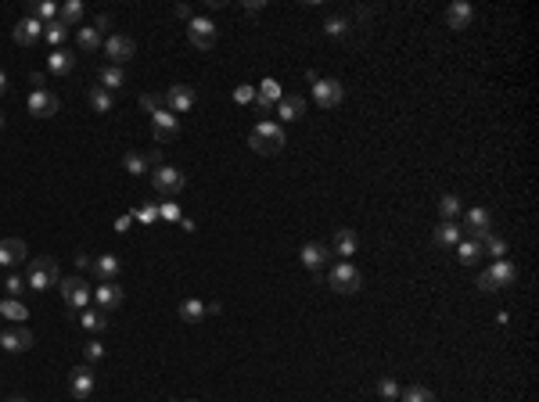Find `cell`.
<instances>
[{
	"label": "cell",
	"mask_w": 539,
	"mask_h": 402,
	"mask_svg": "<svg viewBox=\"0 0 539 402\" xmlns=\"http://www.w3.org/2000/svg\"><path fill=\"white\" fill-rule=\"evenodd\" d=\"M58 291H61V299H65V305H69L72 312H83V309H87V305H90V294H94L83 277H61Z\"/></svg>",
	"instance_id": "obj_7"
},
{
	"label": "cell",
	"mask_w": 539,
	"mask_h": 402,
	"mask_svg": "<svg viewBox=\"0 0 539 402\" xmlns=\"http://www.w3.org/2000/svg\"><path fill=\"white\" fill-rule=\"evenodd\" d=\"M356 248H360L356 230H349V226L335 230V241H331V251H335L338 259H352V256H356Z\"/></svg>",
	"instance_id": "obj_21"
},
{
	"label": "cell",
	"mask_w": 539,
	"mask_h": 402,
	"mask_svg": "<svg viewBox=\"0 0 539 402\" xmlns=\"http://www.w3.org/2000/svg\"><path fill=\"white\" fill-rule=\"evenodd\" d=\"M133 219L144 223V226H151L158 219V205H144V208H133Z\"/></svg>",
	"instance_id": "obj_45"
},
{
	"label": "cell",
	"mask_w": 539,
	"mask_h": 402,
	"mask_svg": "<svg viewBox=\"0 0 539 402\" xmlns=\"http://www.w3.org/2000/svg\"><path fill=\"white\" fill-rule=\"evenodd\" d=\"M130 219H133V216H122V219L115 223V230H119V234H126V226H130Z\"/></svg>",
	"instance_id": "obj_53"
},
{
	"label": "cell",
	"mask_w": 539,
	"mask_h": 402,
	"mask_svg": "<svg viewBox=\"0 0 539 402\" xmlns=\"http://www.w3.org/2000/svg\"><path fill=\"white\" fill-rule=\"evenodd\" d=\"M79 327L83 330H94V334H101V330H105L108 327V312H101V309H83V316H79Z\"/></svg>",
	"instance_id": "obj_30"
},
{
	"label": "cell",
	"mask_w": 539,
	"mask_h": 402,
	"mask_svg": "<svg viewBox=\"0 0 539 402\" xmlns=\"http://www.w3.org/2000/svg\"><path fill=\"white\" fill-rule=\"evenodd\" d=\"M26 104H29V115H36V119H54L61 112V101L51 90H33Z\"/></svg>",
	"instance_id": "obj_11"
},
{
	"label": "cell",
	"mask_w": 539,
	"mask_h": 402,
	"mask_svg": "<svg viewBox=\"0 0 539 402\" xmlns=\"http://www.w3.org/2000/svg\"><path fill=\"white\" fill-rule=\"evenodd\" d=\"M97 83H101L108 94H119L122 87H126V72H122V65H105V69L97 72Z\"/></svg>",
	"instance_id": "obj_26"
},
{
	"label": "cell",
	"mask_w": 539,
	"mask_h": 402,
	"mask_svg": "<svg viewBox=\"0 0 539 402\" xmlns=\"http://www.w3.org/2000/svg\"><path fill=\"white\" fill-rule=\"evenodd\" d=\"M83 355H87V367H90V363H97V359L105 355V345H101V342H87V345H83Z\"/></svg>",
	"instance_id": "obj_47"
},
{
	"label": "cell",
	"mask_w": 539,
	"mask_h": 402,
	"mask_svg": "<svg viewBox=\"0 0 539 402\" xmlns=\"http://www.w3.org/2000/svg\"><path fill=\"white\" fill-rule=\"evenodd\" d=\"M162 94H140V108L148 112V115H155V112H162Z\"/></svg>",
	"instance_id": "obj_46"
},
{
	"label": "cell",
	"mask_w": 539,
	"mask_h": 402,
	"mask_svg": "<svg viewBox=\"0 0 539 402\" xmlns=\"http://www.w3.org/2000/svg\"><path fill=\"white\" fill-rule=\"evenodd\" d=\"M151 137H155L158 144H169L173 137H180V119H176L169 108L155 112V115H151Z\"/></svg>",
	"instance_id": "obj_9"
},
{
	"label": "cell",
	"mask_w": 539,
	"mask_h": 402,
	"mask_svg": "<svg viewBox=\"0 0 539 402\" xmlns=\"http://www.w3.org/2000/svg\"><path fill=\"white\" fill-rule=\"evenodd\" d=\"M26 262V241L22 237H0V266H22Z\"/></svg>",
	"instance_id": "obj_16"
},
{
	"label": "cell",
	"mask_w": 539,
	"mask_h": 402,
	"mask_svg": "<svg viewBox=\"0 0 539 402\" xmlns=\"http://www.w3.org/2000/svg\"><path fill=\"white\" fill-rule=\"evenodd\" d=\"M94 385H97V377H94V370L83 363V367H76V370H69V395L72 399H90L94 395Z\"/></svg>",
	"instance_id": "obj_10"
},
{
	"label": "cell",
	"mask_w": 539,
	"mask_h": 402,
	"mask_svg": "<svg viewBox=\"0 0 539 402\" xmlns=\"http://www.w3.org/2000/svg\"><path fill=\"white\" fill-rule=\"evenodd\" d=\"M188 40L198 51H209L216 44V22H213V18H205V15H194L188 22Z\"/></svg>",
	"instance_id": "obj_8"
},
{
	"label": "cell",
	"mask_w": 539,
	"mask_h": 402,
	"mask_svg": "<svg viewBox=\"0 0 539 402\" xmlns=\"http://www.w3.org/2000/svg\"><path fill=\"white\" fill-rule=\"evenodd\" d=\"M158 219H165V223H180L183 216H180V208H176V201L173 198H165V201H158Z\"/></svg>",
	"instance_id": "obj_44"
},
{
	"label": "cell",
	"mask_w": 539,
	"mask_h": 402,
	"mask_svg": "<svg viewBox=\"0 0 539 402\" xmlns=\"http://www.w3.org/2000/svg\"><path fill=\"white\" fill-rule=\"evenodd\" d=\"M176 402H198V399H176Z\"/></svg>",
	"instance_id": "obj_57"
},
{
	"label": "cell",
	"mask_w": 539,
	"mask_h": 402,
	"mask_svg": "<svg viewBox=\"0 0 539 402\" xmlns=\"http://www.w3.org/2000/svg\"><path fill=\"white\" fill-rule=\"evenodd\" d=\"M119 269H122V262H119L115 256H97V259L90 262V273H94L101 284H105V280H115Z\"/></svg>",
	"instance_id": "obj_25"
},
{
	"label": "cell",
	"mask_w": 539,
	"mask_h": 402,
	"mask_svg": "<svg viewBox=\"0 0 539 402\" xmlns=\"http://www.w3.org/2000/svg\"><path fill=\"white\" fill-rule=\"evenodd\" d=\"M122 169H126L130 176H144L151 169V162H148L144 151H126V155H122Z\"/></svg>",
	"instance_id": "obj_33"
},
{
	"label": "cell",
	"mask_w": 539,
	"mask_h": 402,
	"mask_svg": "<svg viewBox=\"0 0 539 402\" xmlns=\"http://www.w3.org/2000/svg\"><path fill=\"white\" fill-rule=\"evenodd\" d=\"M399 402H435V392L428 385H410L399 392Z\"/></svg>",
	"instance_id": "obj_36"
},
{
	"label": "cell",
	"mask_w": 539,
	"mask_h": 402,
	"mask_svg": "<svg viewBox=\"0 0 539 402\" xmlns=\"http://www.w3.org/2000/svg\"><path fill=\"white\" fill-rule=\"evenodd\" d=\"M76 44L90 54V51H97V47H105V40H101V33H97L94 26H79V29H76Z\"/></svg>",
	"instance_id": "obj_34"
},
{
	"label": "cell",
	"mask_w": 539,
	"mask_h": 402,
	"mask_svg": "<svg viewBox=\"0 0 539 402\" xmlns=\"http://www.w3.org/2000/svg\"><path fill=\"white\" fill-rule=\"evenodd\" d=\"M299 259H302V266H306L309 273H320L324 262L331 259V248H327V244H317V241H306L302 251H299Z\"/></svg>",
	"instance_id": "obj_17"
},
{
	"label": "cell",
	"mask_w": 539,
	"mask_h": 402,
	"mask_svg": "<svg viewBox=\"0 0 539 402\" xmlns=\"http://www.w3.org/2000/svg\"><path fill=\"white\" fill-rule=\"evenodd\" d=\"M26 284H29L33 291H51V287H58V284H61V269H58V262H54L51 256L33 259L29 269H26Z\"/></svg>",
	"instance_id": "obj_2"
},
{
	"label": "cell",
	"mask_w": 539,
	"mask_h": 402,
	"mask_svg": "<svg viewBox=\"0 0 539 402\" xmlns=\"http://www.w3.org/2000/svg\"><path fill=\"white\" fill-rule=\"evenodd\" d=\"M47 69H51L54 76H69V72L76 69V54H72V51H65V47L51 51V54H47Z\"/></svg>",
	"instance_id": "obj_27"
},
{
	"label": "cell",
	"mask_w": 539,
	"mask_h": 402,
	"mask_svg": "<svg viewBox=\"0 0 539 402\" xmlns=\"http://www.w3.org/2000/svg\"><path fill=\"white\" fill-rule=\"evenodd\" d=\"M471 18H474V8L467 4V0H453V4L446 8V26L457 29V33L471 26Z\"/></svg>",
	"instance_id": "obj_23"
},
{
	"label": "cell",
	"mask_w": 539,
	"mask_h": 402,
	"mask_svg": "<svg viewBox=\"0 0 539 402\" xmlns=\"http://www.w3.org/2000/svg\"><path fill=\"white\" fill-rule=\"evenodd\" d=\"M248 147H252L256 155H277L281 147H284V126L281 122H256V130L248 133Z\"/></svg>",
	"instance_id": "obj_1"
},
{
	"label": "cell",
	"mask_w": 539,
	"mask_h": 402,
	"mask_svg": "<svg viewBox=\"0 0 539 402\" xmlns=\"http://www.w3.org/2000/svg\"><path fill=\"white\" fill-rule=\"evenodd\" d=\"M517 280V266L511 262V259H496L482 277H479V291H486V294H492V291H500V287H511Z\"/></svg>",
	"instance_id": "obj_3"
},
{
	"label": "cell",
	"mask_w": 539,
	"mask_h": 402,
	"mask_svg": "<svg viewBox=\"0 0 539 402\" xmlns=\"http://www.w3.org/2000/svg\"><path fill=\"white\" fill-rule=\"evenodd\" d=\"M58 22L69 26V29L79 26V22H83V0H65V4L58 8Z\"/></svg>",
	"instance_id": "obj_31"
},
{
	"label": "cell",
	"mask_w": 539,
	"mask_h": 402,
	"mask_svg": "<svg viewBox=\"0 0 539 402\" xmlns=\"http://www.w3.org/2000/svg\"><path fill=\"white\" fill-rule=\"evenodd\" d=\"M94 299H97V309H101V312H112V309L122 305V287H119L115 280H105V284L94 287Z\"/></svg>",
	"instance_id": "obj_20"
},
{
	"label": "cell",
	"mask_w": 539,
	"mask_h": 402,
	"mask_svg": "<svg viewBox=\"0 0 539 402\" xmlns=\"http://www.w3.org/2000/svg\"><path fill=\"white\" fill-rule=\"evenodd\" d=\"M457 259H461V266H474V262H479L482 259V241H457Z\"/></svg>",
	"instance_id": "obj_32"
},
{
	"label": "cell",
	"mask_w": 539,
	"mask_h": 402,
	"mask_svg": "<svg viewBox=\"0 0 539 402\" xmlns=\"http://www.w3.org/2000/svg\"><path fill=\"white\" fill-rule=\"evenodd\" d=\"M349 29H352V22H349L345 15H331L327 22H324V36H331V40H345Z\"/></svg>",
	"instance_id": "obj_35"
},
{
	"label": "cell",
	"mask_w": 539,
	"mask_h": 402,
	"mask_svg": "<svg viewBox=\"0 0 539 402\" xmlns=\"http://www.w3.org/2000/svg\"><path fill=\"white\" fill-rule=\"evenodd\" d=\"M306 79L313 83V101L320 104V108H338V104L345 101V87L338 79H324V76H317V72H306Z\"/></svg>",
	"instance_id": "obj_4"
},
{
	"label": "cell",
	"mask_w": 539,
	"mask_h": 402,
	"mask_svg": "<svg viewBox=\"0 0 539 402\" xmlns=\"http://www.w3.org/2000/svg\"><path fill=\"white\" fill-rule=\"evenodd\" d=\"M11 36H15V44H18V47H33L36 40L44 36V22H40V18H33V15H26L22 22L15 26V33H11Z\"/></svg>",
	"instance_id": "obj_18"
},
{
	"label": "cell",
	"mask_w": 539,
	"mask_h": 402,
	"mask_svg": "<svg viewBox=\"0 0 539 402\" xmlns=\"http://www.w3.org/2000/svg\"><path fill=\"white\" fill-rule=\"evenodd\" d=\"M0 316H8V320H15V324H22L26 316H29V309L18 302V299H8V302H0Z\"/></svg>",
	"instance_id": "obj_38"
},
{
	"label": "cell",
	"mask_w": 539,
	"mask_h": 402,
	"mask_svg": "<svg viewBox=\"0 0 539 402\" xmlns=\"http://www.w3.org/2000/svg\"><path fill=\"white\" fill-rule=\"evenodd\" d=\"M234 101H238V104H252V101H256V87H248V83L234 87Z\"/></svg>",
	"instance_id": "obj_48"
},
{
	"label": "cell",
	"mask_w": 539,
	"mask_h": 402,
	"mask_svg": "<svg viewBox=\"0 0 539 402\" xmlns=\"http://www.w3.org/2000/svg\"><path fill=\"white\" fill-rule=\"evenodd\" d=\"M399 392H403V388H399L396 377H381V380H378V395H381L385 402H399Z\"/></svg>",
	"instance_id": "obj_40"
},
{
	"label": "cell",
	"mask_w": 539,
	"mask_h": 402,
	"mask_svg": "<svg viewBox=\"0 0 539 402\" xmlns=\"http://www.w3.org/2000/svg\"><path fill=\"white\" fill-rule=\"evenodd\" d=\"M8 402H29V399H26V395H11Z\"/></svg>",
	"instance_id": "obj_56"
},
{
	"label": "cell",
	"mask_w": 539,
	"mask_h": 402,
	"mask_svg": "<svg viewBox=\"0 0 539 402\" xmlns=\"http://www.w3.org/2000/svg\"><path fill=\"white\" fill-rule=\"evenodd\" d=\"M8 94V76H4V69H0V97Z\"/></svg>",
	"instance_id": "obj_55"
},
{
	"label": "cell",
	"mask_w": 539,
	"mask_h": 402,
	"mask_svg": "<svg viewBox=\"0 0 539 402\" xmlns=\"http://www.w3.org/2000/svg\"><path fill=\"white\" fill-rule=\"evenodd\" d=\"M4 291L11 294V299H18V294H26L29 284H26V273H11V277L4 280Z\"/></svg>",
	"instance_id": "obj_42"
},
{
	"label": "cell",
	"mask_w": 539,
	"mask_h": 402,
	"mask_svg": "<svg viewBox=\"0 0 539 402\" xmlns=\"http://www.w3.org/2000/svg\"><path fill=\"white\" fill-rule=\"evenodd\" d=\"M464 230L471 234V241H486L492 234V216H489V208H471L467 219H464Z\"/></svg>",
	"instance_id": "obj_14"
},
{
	"label": "cell",
	"mask_w": 539,
	"mask_h": 402,
	"mask_svg": "<svg viewBox=\"0 0 539 402\" xmlns=\"http://www.w3.org/2000/svg\"><path fill=\"white\" fill-rule=\"evenodd\" d=\"M173 15H176V18H183V22H191V18H194V11H191L188 4H176V8H173Z\"/></svg>",
	"instance_id": "obj_49"
},
{
	"label": "cell",
	"mask_w": 539,
	"mask_h": 402,
	"mask_svg": "<svg viewBox=\"0 0 539 402\" xmlns=\"http://www.w3.org/2000/svg\"><path fill=\"white\" fill-rule=\"evenodd\" d=\"M302 115H306V97L284 94V97L277 101V119H281V122H299Z\"/></svg>",
	"instance_id": "obj_22"
},
{
	"label": "cell",
	"mask_w": 539,
	"mask_h": 402,
	"mask_svg": "<svg viewBox=\"0 0 539 402\" xmlns=\"http://www.w3.org/2000/svg\"><path fill=\"white\" fill-rule=\"evenodd\" d=\"M327 284H331V291H338V294H356L360 284H363V277H360V269L352 266V262H338V266H331Z\"/></svg>",
	"instance_id": "obj_6"
},
{
	"label": "cell",
	"mask_w": 539,
	"mask_h": 402,
	"mask_svg": "<svg viewBox=\"0 0 539 402\" xmlns=\"http://www.w3.org/2000/svg\"><path fill=\"white\" fill-rule=\"evenodd\" d=\"M482 251H489L492 259H504V256H507V241H504L500 234H489V237L482 241Z\"/></svg>",
	"instance_id": "obj_41"
},
{
	"label": "cell",
	"mask_w": 539,
	"mask_h": 402,
	"mask_svg": "<svg viewBox=\"0 0 539 402\" xmlns=\"http://www.w3.org/2000/svg\"><path fill=\"white\" fill-rule=\"evenodd\" d=\"M263 8H266L263 0H259V4H256V0H252V4H244V11H248V15H256V11H263Z\"/></svg>",
	"instance_id": "obj_54"
},
{
	"label": "cell",
	"mask_w": 539,
	"mask_h": 402,
	"mask_svg": "<svg viewBox=\"0 0 539 402\" xmlns=\"http://www.w3.org/2000/svg\"><path fill=\"white\" fill-rule=\"evenodd\" d=\"M439 216L442 219H457L461 216V198L457 194H442L439 198Z\"/></svg>",
	"instance_id": "obj_39"
},
{
	"label": "cell",
	"mask_w": 539,
	"mask_h": 402,
	"mask_svg": "<svg viewBox=\"0 0 539 402\" xmlns=\"http://www.w3.org/2000/svg\"><path fill=\"white\" fill-rule=\"evenodd\" d=\"M0 130H4V115H0Z\"/></svg>",
	"instance_id": "obj_58"
},
{
	"label": "cell",
	"mask_w": 539,
	"mask_h": 402,
	"mask_svg": "<svg viewBox=\"0 0 539 402\" xmlns=\"http://www.w3.org/2000/svg\"><path fill=\"white\" fill-rule=\"evenodd\" d=\"M29 15H33V18H47V22H54V18H58V4H54V0H40V4L29 8Z\"/></svg>",
	"instance_id": "obj_43"
},
{
	"label": "cell",
	"mask_w": 539,
	"mask_h": 402,
	"mask_svg": "<svg viewBox=\"0 0 539 402\" xmlns=\"http://www.w3.org/2000/svg\"><path fill=\"white\" fill-rule=\"evenodd\" d=\"M431 241H435V248H457V241H461V223H457V219H442L439 226L431 230Z\"/></svg>",
	"instance_id": "obj_24"
},
{
	"label": "cell",
	"mask_w": 539,
	"mask_h": 402,
	"mask_svg": "<svg viewBox=\"0 0 539 402\" xmlns=\"http://www.w3.org/2000/svg\"><path fill=\"white\" fill-rule=\"evenodd\" d=\"M162 97H165V104H169V112H191L194 101H198L194 87H188V83H173Z\"/></svg>",
	"instance_id": "obj_12"
},
{
	"label": "cell",
	"mask_w": 539,
	"mask_h": 402,
	"mask_svg": "<svg viewBox=\"0 0 539 402\" xmlns=\"http://www.w3.org/2000/svg\"><path fill=\"white\" fill-rule=\"evenodd\" d=\"M87 101H90V108H94L97 115H108V112L115 108V94H108L105 87H90Z\"/></svg>",
	"instance_id": "obj_29"
},
{
	"label": "cell",
	"mask_w": 539,
	"mask_h": 402,
	"mask_svg": "<svg viewBox=\"0 0 539 402\" xmlns=\"http://www.w3.org/2000/svg\"><path fill=\"white\" fill-rule=\"evenodd\" d=\"M0 349H4V352H26V349H33V330L29 327L0 330Z\"/></svg>",
	"instance_id": "obj_19"
},
{
	"label": "cell",
	"mask_w": 539,
	"mask_h": 402,
	"mask_svg": "<svg viewBox=\"0 0 539 402\" xmlns=\"http://www.w3.org/2000/svg\"><path fill=\"white\" fill-rule=\"evenodd\" d=\"M65 36H69V26H61L58 18H54V22H47V26H44V40H47V44H51L54 51H58L61 44H65Z\"/></svg>",
	"instance_id": "obj_37"
},
{
	"label": "cell",
	"mask_w": 539,
	"mask_h": 402,
	"mask_svg": "<svg viewBox=\"0 0 539 402\" xmlns=\"http://www.w3.org/2000/svg\"><path fill=\"white\" fill-rule=\"evenodd\" d=\"M133 51H137L133 36L115 33V36H108V40H105V54L112 58V65H122V61H130V58H133Z\"/></svg>",
	"instance_id": "obj_15"
},
{
	"label": "cell",
	"mask_w": 539,
	"mask_h": 402,
	"mask_svg": "<svg viewBox=\"0 0 539 402\" xmlns=\"http://www.w3.org/2000/svg\"><path fill=\"white\" fill-rule=\"evenodd\" d=\"M94 29H97V33H105V29H112V18H108V15H97V22H94Z\"/></svg>",
	"instance_id": "obj_50"
},
{
	"label": "cell",
	"mask_w": 539,
	"mask_h": 402,
	"mask_svg": "<svg viewBox=\"0 0 539 402\" xmlns=\"http://www.w3.org/2000/svg\"><path fill=\"white\" fill-rule=\"evenodd\" d=\"M29 79H33V87H36V90H44V72H33Z\"/></svg>",
	"instance_id": "obj_52"
},
{
	"label": "cell",
	"mask_w": 539,
	"mask_h": 402,
	"mask_svg": "<svg viewBox=\"0 0 539 402\" xmlns=\"http://www.w3.org/2000/svg\"><path fill=\"white\" fill-rule=\"evenodd\" d=\"M90 262H94V259L87 256V251H79V256H76V266H79V269H90Z\"/></svg>",
	"instance_id": "obj_51"
},
{
	"label": "cell",
	"mask_w": 539,
	"mask_h": 402,
	"mask_svg": "<svg viewBox=\"0 0 539 402\" xmlns=\"http://www.w3.org/2000/svg\"><path fill=\"white\" fill-rule=\"evenodd\" d=\"M281 97H284L281 83H277V79H263V83H259V90H256V101H252V104H256V108H259L263 115H270V112L277 108V101H281Z\"/></svg>",
	"instance_id": "obj_13"
},
{
	"label": "cell",
	"mask_w": 539,
	"mask_h": 402,
	"mask_svg": "<svg viewBox=\"0 0 539 402\" xmlns=\"http://www.w3.org/2000/svg\"><path fill=\"white\" fill-rule=\"evenodd\" d=\"M151 187H155L158 198H176L180 190L188 187V176H183L176 165H158L151 173Z\"/></svg>",
	"instance_id": "obj_5"
},
{
	"label": "cell",
	"mask_w": 539,
	"mask_h": 402,
	"mask_svg": "<svg viewBox=\"0 0 539 402\" xmlns=\"http://www.w3.org/2000/svg\"><path fill=\"white\" fill-rule=\"evenodd\" d=\"M205 316H209V305H205L201 299H183L180 302V320L183 324H201Z\"/></svg>",
	"instance_id": "obj_28"
}]
</instances>
